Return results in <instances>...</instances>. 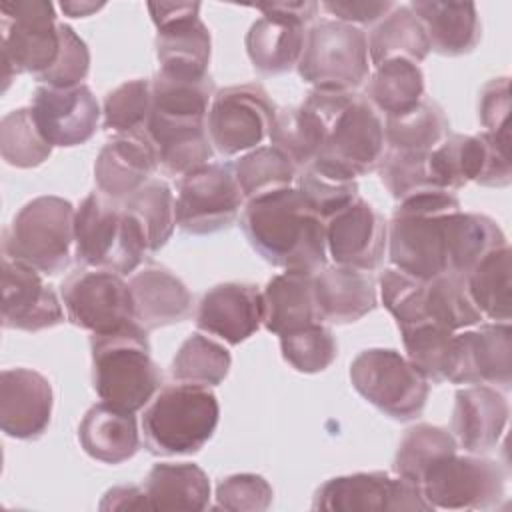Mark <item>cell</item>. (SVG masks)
I'll return each instance as SVG.
<instances>
[{"mask_svg":"<svg viewBox=\"0 0 512 512\" xmlns=\"http://www.w3.org/2000/svg\"><path fill=\"white\" fill-rule=\"evenodd\" d=\"M152 84V114L206 120L216 86L212 76L174 78L156 70Z\"/></svg>","mask_w":512,"mask_h":512,"instance_id":"60d3db41","label":"cell"},{"mask_svg":"<svg viewBox=\"0 0 512 512\" xmlns=\"http://www.w3.org/2000/svg\"><path fill=\"white\" fill-rule=\"evenodd\" d=\"M420 488L432 510H490L506 494V470L482 454L452 452L424 472Z\"/></svg>","mask_w":512,"mask_h":512,"instance_id":"8fae6325","label":"cell"},{"mask_svg":"<svg viewBox=\"0 0 512 512\" xmlns=\"http://www.w3.org/2000/svg\"><path fill=\"white\" fill-rule=\"evenodd\" d=\"M408 6L422 22L430 50L442 56H462L478 46L482 26L474 2L414 0Z\"/></svg>","mask_w":512,"mask_h":512,"instance_id":"f546056e","label":"cell"},{"mask_svg":"<svg viewBox=\"0 0 512 512\" xmlns=\"http://www.w3.org/2000/svg\"><path fill=\"white\" fill-rule=\"evenodd\" d=\"M424 318L450 332H460L482 324V314L472 302L466 276L442 274L426 280Z\"/></svg>","mask_w":512,"mask_h":512,"instance_id":"74e56055","label":"cell"},{"mask_svg":"<svg viewBox=\"0 0 512 512\" xmlns=\"http://www.w3.org/2000/svg\"><path fill=\"white\" fill-rule=\"evenodd\" d=\"M378 172L396 202L434 190H444L438 186L430 170V154L384 150Z\"/></svg>","mask_w":512,"mask_h":512,"instance_id":"681fc988","label":"cell"},{"mask_svg":"<svg viewBox=\"0 0 512 512\" xmlns=\"http://www.w3.org/2000/svg\"><path fill=\"white\" fill-rule=\"evenodd\" d=\"M74 256L82 266L120 276L134 272L148 256V244L134 214L106 194L90 192L74 216Z\"/></svg>","mask_w":512,"mask_h":512,"instance_id":"8992f818","label":"cell"},{"mask_svg":"<svg viewBox=\"0 0 512 512\" xmlns=\"http://www.w3.org/2000/svg\"><path fill=\"white\" fill-rule=\"evenodd\" d=\"M368 38L370 66L388 60H410L420 64L430 52V44L422 22L410 6L396 4L380 22L374 24Z\"/></svg>","mask_w":512,"mask_h":512,"instance_id":"836d02e7","label":"cell"},{"mask_svg":"<svg viewBox=\"0 0 512 512\" xmlns=\"http://www.w3.org/2000/svg\"><path fill=\"white\" fill-rule=\"evenodd\" d=\"M232 170L246 202L294 188L298 176V168L274 146H260L242 154Z\"/></svg>","mask_w":512,"mask_h":512,"instance_id":"ab89813d","label":"cell"},{"mask_svg":"<svg viewBox=\"0 0 512 512\" xmlns=\"http://www.w3.org/2000/svg\"><path fill=\"white\" fill-rule=\"evenodd\" d=\"M66 318L92 334L112 332L134 320L128 282L110 270L82 266L60 286Z\"/></svg>","mask_w":512,"mask_h":512,"instance_id":"2e32d148","label":"cell"},{"mask_svg":"<svg viewBox=\"0 0 512 512\" xmlns=\"http://www.w3.org/2000/svg\"><path fill=\"white\" fill-rule=\"evenodd\" d=\"M324 126V146L314 160L354 178L376 172L384 158V118L364 94L312 90L302 102Z\"/></svg>","mask_w":512,"mask_h":512,"instance_id":"3957f363","label":"cell"},{"mask_svg":"<svg viewBox=\"0 0 512 512\" xmlns=\"http://www.w3.org/2000/svg\"><path fill=\"white\" fill-rule=\"evenodd\" d=\"M64 322V304L36 268L2 254V326L40 332Z\"/></svg>","mask_w":512,"mask_h":512,"instance_id":"7402d4cb","label":"cell"},{"mask_svg":"<svg viewBox=\"0 0 512 512\" xmlns=\"http://www.w3.org/2000/svg\"><path fill=\"white\" fill-rule=\"evenodd\" d=\"M460 210L462 204L450 190H434L398 202L388 222L392 266L420 280L452 274Z\"/></svg>","mask_w":512,"mask_h":512,"instance_id":"7a4b0ae2","label":"cell"},{"mask_svg":"<svg viewBox=\"0 0 512 512\" xmlns=\"http://www.w3.org/2000/svg\"><path fill=\"white\" fill-rule=\"evenodd\" d=\"M262 324L276 336L322 322L314 300V276L284 270L272 276L262 290Z\"/></svg>","mask_w":512,"mask_h":512,"instance_id":"1f68e13d","label":"cell"},{"mask_svg":"<svg viewBox=\"0 0 512 512\" xmlns=\"http://www.w3.org/2000/svg\"><path fill=\"white\" fill-rule=\"evenodd\" d=\"M296 68L316 90L356 92L370 76L366 32L334 18L310 24Z\"/></svg>","mask_w":512,"mask_h":512,"instance_id":"ba28073f","label":"cell"},{"mask_svg":"<svg viewBox=\"0 0 512 512\" xmlns=\"http://www.w3.org/2000/svg\"><path fill=\"white\" fill-rule=\"evenodd\" d=\"M240 228L272 266L310 276L328 266L324 220L296 186L248 200L240 212Z\"/></svg>","mask_w":512,"mask_h":512,"instance_id":"6da1fadb","label":"cell"},{"mask_svg":"<svg viewBox=\"0 0 512 512\" xmlns=\"http://www.w3.org/2000/svg\"><path fill=\"white\" fill-rule=\"evenodd\" d=\"M318 316L328 324H352L378 306V286L370 272L326 266L314 274Z\"/></svg>","mask_w":512,"mask_h":512,"instance_id":"f1b7e54d","label":"cell"},{"mask_svg":"<svg viewBox=\"0 0 512 512\" xmlns=\"http://www.w3.org/2000/svg\"><path fill=\"white\" fill-rule=\"evenodd\" d=\"M446 380L508 390L512 384L510 322H490L474 330L456 332Z\"/></svg>","mask_w":512,"mask_h":512,"instance_id":"d6986e66","label":"cell"},{"mask_svg":"<svg viewBox=\"0 0 512 512\" xmlns=\"http://www.w3.org/2000/svg\"><path fill=\"white\" fill-rule=\"evenodd\" d=\"M450 134V122L436 100L424 98L412 110L384 118L386 150L432 154Z\"/></svg>","mask_w":512,"mask_h":512,"instance_id":"e575fe53","label":"cell"},{"mask_svg":"<svg viewBox=\"0 0 512 512\" xmlns=\"http://www.w3.org/2000/svg\"><path fill=\"white\" fill-rule=\"evenodd\" d=\"M326 250L338 266L372 272L388 250V222L360 196L326 222Z\"/></svg>","mask_w":512,"mask_h":512,"instance_id":"ffe728a7","label":"cell"},{"mask_svg":"<svg viewBox=\"0 0 512 512\" xmlns=\"http://www.w3.org/2000/svg\"><path fill=\"white\" fill-rule=\"evenodd\" d=\"M510 246L492 250L466 276V286L472 302L482 318L492 322H510L512 278H510Z\"/></svg>","mask_w":512,"mask_h":512,"instance_id":"8d00e7d4","label":"cell"},{"mask_svg":"<svg viewBox=\"0 0 512 512\" xmlns=\"http://www.w3.org/2000/svg\"><path fill=\"white\" fill-rule=\"evenodd\" d=\"M280 350L282 358L294 370L316 374L326 370L336 360L338 344L332 330L324 326V322H316L280 336Z\"/></svg>","mask_w":512,"mask_h":512,"instance_id":"f907efd6","label":"cell"},{"mask_svg":"<svg viewBox=\"0 0 512 512\" xmlns=\"http://www.w3.org/2000/svg\"><path fill=\"white\" fill-rule=\"evenodd\" d=\"M104 4H94V2H62L60 10L72 18H82L90 16L92 12L100 10Z\"/></svg>","mask_w":512,"mask_h":512,"instance_id":"680465c9","label":"cell"},{"mask_svg":"<svg viewBox=\"0 0 512 512\" xmlns=\"http://www.w3.org/2000/svg\"><path fill=\"white\" fill-rule=\"evenodd\" d=\"M262 16L246 32V52L252 66L266 76H276L298 66L306 30L318 14L314 0L264 2L254 6Z\"/></svg>","mask_w":512,"mask_h":512,"instance_id":"5bb4252c","label":"cell"},{"mask_svg":"<svg viewBox=\"0 0 512 512\" xmlns=\"http://www.w3.org/2000/svg\"><path fill=\"white\" fill-rule=\"evenodd\" d=\"M272 486L260 474H230L222 478L216 486L218 510L230 512H264L272 504Z\"/></svg>","mask_w":512,"mask_h":512,"instance_id":"f5cc1de1","label":"cell"},{"mask_svg":"<svg viewBox=\"0 0 512 512\" xmlns=\"http://www.w3.org/2000/svg\"><path fill=\"white\" fill-rule=\"evenodd\" d=\"M278 108L262 84H238L216 90L206 128L212 148L222 156H236L260 148L270 136Z\"/></svg>","mask_w":512,"mask_h":512,"instance_id":"7c38bea8","label":"cell"},{"mask_svg":"<svg viewBox=\"0 0 512 512\" xmlns=\"http://www.w3.org/2000/svg\"><path fill=\"white\" fill-rule=\"evenodd\" d=\"M324 126L304 104L278 108L270 130V146L278 148L288 160L302 170L324 146Z\"/></svg>","mask_w":512,"mask_h":512,"instance_id":"f35d334b","label":"cell"},{"mask_svg":"<svg viewBox=\"0 0 512 512\" xmlns=\"http://www.w3.org/2000/svg\"><path fill=\"white\" fill-rule=\"evenodd\" d=\"M84 452L104 464L130 460L140 448V432L134 412L98 402L84 414L78 426Z\"/></svg>","mask_w":512,"mask_h":512,"instance_id":"4dcf8cb0","label":"cell"},{"mask_svg":"<svg viewBox=\"0 0 512 512\" xmlns=\"http://www.w3.org/2000/svg\"><path fill=\"white\" fill-rule=\"evenodd\" d=\"M312 508L330 512L432 510L416 482L386 472H356L330 478L316 490Z\"/></svg>","mask_w":512,"mask_h":512,"instance_id":"ac0fdd59","label":"cell"},{"mask_svg":"<svg viewBox=\"0 0 512 512\" xmlns=\"http://www.w3.org/2000/svg\"><path fill=\"white\" fill-rule=\"evenodd\" d=\"M430 170L444 190H458L468 182L502 188L512 180L510 144L486 132L448 134L430 154Z\"/></svg>","mask_w":512,"mask_h":512,"instance_id":"e0dca14e","label":"cell"},{"mask_svg":"<svg viewBox=\"0 0 512 512\" xmlns=\"http://www.w3.org/2000/svg\"><path fill=\"white\" fill-rule=\"evenodd\" d=\"M52 144L42 136L32 110L18 108L0 122V154L16 168L40 166L52 154Z\"/></svg>","mask_w":512,"mask_h":512,"instance_id":"c3c4849f","label":"cell"},{"mask_svg":"<svg viewBox=\"0 0 512 512\" xmlns=\"http://www.w3.org/2000/svg\"><path fill=\"white\" fill-rule=\"evenodd\" d=\"M354 390L382 414L408 422L422 414L430 382L392 348L362 350L350 364Z\"/></svg>","mask_w":512,"mask_h":512,"instance_id":"30bf717a","label":"cell"},{"mask_svg":"<svg viewBox=\"0 0 512 512\" xmlns=\"http://www.w3.org/2000/svg\"><path fill=\"white\" fill-rule=\"evenodd\" d=\"M42 136L52 146L72 148L86 144L98 130L100 104L86 84L56 88L40 84L30 102Z\"/></svg>","mask_w":512,"mask_h":512,"instance_id":"44dd1931","label":"cell"},{"mask_svg":"<svg viewBox=\"0 0 512 512\" xmlns=\"http://www.w3.org/2000/svg\"><path fill=\"white\" fill-rule=\"evenodd\" d=\"M458 452L456 438L440 426L416 424L408 428L394 454L392 470L396 476L412 480L420 486L424 472L442 456Z\"/></svg>","mask_w":512,"mask_h":512,"instance_id":"ee69618b","label":"cell"},{"mask_svg":"<svg viewBox=\"0 0 512 512\" xmlns=\"http://www.w3.org/2000/svg\"><path fill=\"white\" fill-rule=\"evenodd\" d=\"M296 190L324 222L358 198L356 178L320 160L298 170Z\"/></svg>","mask_w":512,"mask_h":512,"instance_id":"7bdbcfd3","label":"cell"},{"mask_svg":"<svg viewBox=\"0 0 512 512\" xmlns=\"http://www.w3.org/2000/svg\"><path fill=\"white\" fill-rule=\"evenodd\" d=\"M398 330L402 334L406 358L412 362V366L428 382H446L456 332H450L432 322L404 326Z\"/></svg>","mask_w":512,"mask_h":512,"instance_id":"bcb514c9","label":"cell"},{"mask_svg":"<svg viewBox=\"0 0 512 512\" xmlns=\"http://www.w3.org/2000/svg\"><path fill=\"white\" fill-rule=\"evenodd\" d=\"M424 72L410 60H388L374 68L366 84V100L386 116H398L420 104L424 96Z\"/></svg>","mask_w":512,"mask_h":512,"instance_id":"d590c367","label":"cell"},{"mask_svg":"<svg viewBox=\"0 0 512 512\" xmlns=\"http://www.w3.org/2000/svg\"><path fill=\"white\" fill-rule=\"evenodd\" d=\"M76 208L60 196H38L26 202L2 234V254L42 274L68 268L74 252Z\"/></svg>","mask_w":512,"mask_h":512,"instance_id":"52a82bcc","label":"cell"},{"mask_svg":"<svg viewBox=\"0 0 512 512\" xmlns=\"http://www.w3.org/2000/svg\"><path fill=\"white\" fill-rule=\"evenodd\" d=\"M92 386L102 402L128 412L142 410L162 388V372L150 354L148 330L136 320L90 336Z\"/></svg>","mask_w":512,"mask_h":512,"instance_id":"277c9868","label":"cell"},{"mask_svg":"<svg viewBox=\"0 0 512 512\" xmlns=\"http://www.w3.org/2000/svg\"><path fill=\"white\" fill-rule=\"evenodd\" d=\"M0 50L4 90L12 76L46 74L60 52V22L54 4L46 0H16L0 4Z\"/></svg>","mask_w":512,"mask_h":512,"instance_id":"9c48e42d","label":"cell"},{"mask_svg":"<svg viewBox=\"0 0 512 512\" xmlns=\"http://www.w3.org/2000/svg\"><path fill=\"white\" fill-rule=\"evenodd\" d=\"M232 356L228 348L208 336L190 334L170 364L174 382L196 386H218L230 372Z\"/></svg>","mask_w":512,"mask_h":512,"instance_id":"b9f144b4","label":"cell"},{"mask_svg":"<svg viewBox=\"0 0 512 512\" xmlns=\"http://www.w3.org/2000/svg\"><path fill=\"white\" fill-rule=\"evenodd\" d=\"M510 416L506 396L486 384L456 390L452 410V436L470 454H486L500 444Z\"/></svg>","mask_w":512,"mask_h":512,"instance_id":"d4e9b609","label":"cell"},{"mask_svg":"<svg viewBox=\"0 0 512 512\" xmlns=\"http://www.w3.org/2000/svg\"><path fill=\"white\" fill-rule=\"evenodd\" d=\"M134 320L144 330L184 322L192 314V296L186 284L164 266H144L128 280Z\"/></svg>","mask_w":512,"mask_h":512,"instance_id":"83f0119b","label":"cell"},{"mask_svg":"<svg viewBox=\"0 0 512 512\" xmlns=\"http://www.w3.org/2000/svg\"><path fill=\"white\" fill-rule=\"evenodd\" d=\"M334 20L352 24V26H368L380 22L396 2L390 0H332L320 4Z\"/></svg>","mask_w":512,"mask_h":512,"instance_id":"9f6ffc18","label":"cell"},{"mask_svg":"<svg viewBox=\"0 0 512 512\" xmlns=\"http://www.w3.org/2000/svg\"><path fill=\"white\" fill-rule=\"evenodd\" d=\"M378 286H380L382 304L394 316L398 328L426 322L424 318L426 280L414 278L390 266L382 270L378 278Z\"/></svg>","mask_w":512,"mask_h":512,"instance_id":"816d5d0a","label":"cell"},{"mask_svg":"<svg viewBox=\"0 0 512 512\" xmlns=\"http://www.w3.org/2000/svg\"><path fill=\"white\" fill-rule=\"evenodd\" d=\"M150 510H204L210 500L206 472L188 462L154 464L142 484Z\"/></svg>","mask_w":512,"mask_h":512,"instance_id":"d6a6232c","label":"cell"},{"mask_svg":"<svg viewBox=\"0 0 512 512\" xmlns=\"http://www.w3.org/2000/svg\"><path fill=\"white\" fill-rule=\"evenodd\" d=\"M510 78L500 76L484 84L478 100V118L484 132L510 144Z\"/></svg>","mask_w":512,"mask_h":512,"instance_id":"11a10c76","label":"cell"},{"mask_svg":"<svg viewBox=\"0 0 512 512\" xmlns=\"http://www.w3.org/2000/svg\"><path fill=\"white\" fill-rule=\"evenodd\" d=\"M90 72V50L72 26L60 22V52L54 66L38 78L40 84L70 88L82 84Z\"/></svg>","mask_w":512,"mask_h":512,"instance_id":"db71d44e","label":"cell"},{"mask_svg":"<svg viewBox=\"0 0 512 512\" xmlns=\"http://www.w3.org/2000/svg\"><path fill=\"white\" fill-rule=\"evenodd\" d=\"M124 206L140 222L148 254L158 252L176 228V198L170 186L160 178H152L138 192L126 198Z\"/></svg>","mask_w":512,"mask_h":512,"instance_id":"f6af8a7d","label":"cell"},{"mask_svg":"<svg viewBox=\"0 0 512 512\" xmlns=\"http://www.w3.org/2000/svg\"><path fill=\"white\" fill-rule=\"evenodd\" d=\"M50 380L30 368H6L0 374V428L16 440L40 438L52 418Z\"/></svg>","mask_w":512,"mask_h":512,"instance_id":"603a6c76","label":"cell"},{"mask_svg":"<svg viewBox=\"0 0 512 512\" xmlns=\"http://www.w3.org/2000/svg\"><path fill=\"white\" fill-rule=\"evenodd\" d=\"M158 170L156 154L146 132L114 136L96 156L94 180L102 194L124 202Z\"/></svg>","mask_w":512,"mask_h":512,"instance_id":"484cf974","label":"cell"},{"mask_svg":"<svg viewBox=\"0 0 512 512\" xmlns=\"http://www.w3.org/2000/svg\"><path fill=\"white\" fill-rule=\"evenodd\" d=\"M144 132L154 148L158 170L164 176L182 178L208 164L214 156L206 120L170 118L150 112Z\"/></svg>","mask_w":512,"mask_h":512,"instance_id":"4316f807","label":"cell"},{"mask_svg":"<svg viewBox=\"0 0 512 512\" xmlns=\"http://www.w3.org/2000/svg\"><path fill=\"white\" fill-rule=\"evenodd\" d=\"M220 420L216 394L196 384H166L142 414V436L150 454H196L214 436Z\"/></svg>","mask_w":512,"mask_h":512,"instance_id":"5b68a950","label":"cell"},{"mask_svg":"<svg viewBox=\"0 0 512 512\" xmlns=\"http://www.w3.org/2000/svg\"><path fill=\"white\" fill-rule=\"evenodd\" d=\"M98 508L100 510H150V504L142 486L128 484V486L110 488L104 494Z\"/></svg>","mask_w":512,"mask_h":512,"instance_id":"6f0895ef","label":"cell"},{"mask_svg":"<svg viewBox=\"0 0 512 512\" xmlns=\"http://www.w3.org/2000/svg\"><path fill=\"white\" fill-rule=\"evenodd\" d=\"M244 204L232 166L208 162L178 180L176 226L186 234H214L230 228Z\"/></svg>","mask_w":512,"mask_h":512,"instance_id":"4fadbf2b","label":"cell"},{"mask_svg":"<svg viewBox=\"0 0 512 512\" xmlns=\"http://www.w3.org/2000/svg\"><path fill=\"white\" fill-rule=\"evenodd\" d=\"M156 26L158 72L174 78H204L212 54L208 26L200 18V2H148Z\"/></svg>","mask_w":512,"mask_h":512,"instance_id":"9a60e30c","label":"cell"},{"mask_svg":"<svg viewBox=\"0 0 512 512\" xmlns=\"http://www.w3.org/2000/svg\"><path fill=\"white\" fill-rule=\"evenodd\" d=\"M152 112V84L148 78L128 80L104 96L102 128L114 136L144 132Z\"/></svg>","mask_w":512,"mask_h":512,"instance_id":"7dc6e473","label":"cell"},{"mask_svg":"<svg viewBox=\"0 0 512 512\" xmlns=\"http://www.w3.org/2000/svg\"><path fill=\"white\" fill-rule=\"evenodd\" d=\"M262 290L246 282H222L204 292L196 310L198 330L226 344H240L262 324Z\"/></svg>","mask_w":512,"mask_h":512,"instance_id":"cb8c5ba5","label":"cell"}]
</instances>
